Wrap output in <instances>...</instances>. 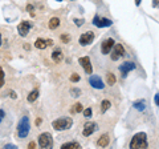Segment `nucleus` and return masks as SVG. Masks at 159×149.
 Instances as JSON below:
<instances>
[{
	"label": "nucleus",
	"instance_id": "nucleus-30",
	"mask_svg": "<svg viewBox=\"0 0 159 149\" xmlns=\"http://www.w3.org/2000/svg\"><path fill=\"white\" fill-rule=\"evenodd\" d=\"M154 103H155L156 106H159V92L156 93L155 96H154Z\"/></svg>",
	"mask_w": 159,
	"mask_h": 149
},
{
	"label": "nucleus",
	"instance_id": "nucleus-16",
	"mask_svg": "<svg viewBox=\"0 0 159 149\" xmlns=\"http://www.w3.org/2000/svg\"><path fill=\"white\" fill-rule=\"evenodd\" d=\"M64 59V53L62 51H61V48H54L52 52V60L54 61V63H61Z\"/></svg>",
	"mask_w": 159,
	"mask_h": 149
},
{
	"label": "nucleus",
	"instance_id": "nucleus-37",
	"mask_svg": "<svg viewBox=\"0 0 159 149\" xmlns=\"http://www.w3.org/2000/svg\"><path fill=\"white\" fill-rule=\"evenodd\" d=\"M34 146H36V144H34V142H33V141H32V142H29L28 148H31V149H32V148H34Z\"/></svg>",
	"mask_w": 159,
	"mask_h": 149
},
{
	"label": "nucleus",
	"instance_id": "nucleus-13",
	"mask_svg": "<svg viewBox=\"0 0 159 149\" xmlns=\"http://www.w3.org/2000/svg\"><path fill=\"white\" fill-rule=\"evenodd\" d=\"M31 28H32V24L29 23V21L24 20V21H21V23L17 25V32H19V35H20L21 37H25L26 35L29 33Z\"/></svg>",
	"mask_w": 159,
	"mask_h": 149
},
{
	"label": "nucleus",
	"instance_id": "nucleus-41",
	"mask_svg": "<svg viewBox=\"0 0 159 149\" xmlns=\"http://www.w3.org/2000/svg\"><path fill=\"white\" fill-rule=\"evenodd\" d=\"M0 45H1V35H0Z\"/></svg>",
	"mask_w": 159,
	"mask_h": 149
},
{
	"label": "nucleus",
	"instance_id": "nucleus-10",
	"mask_svg": "<svg viewBox=\"0 0 159 149\" xmlns=\"http://www.w3.org/2000/svg\"><path fill=\"white\" fill-rule=\"evenodd\" d=\"M114 44H115V40L113 39V37H107V39H105L102 41V44H101V52L103 53V55H109L111 51V48L114 47Z\"/></svg>",
	"mask_w": 159,
	"mask_h": 149
},
{
	"label": "nucleus",
	"instance_id": "nucleus-26",
	"mask_svg": "<svg viewBox=\"0 0 159 149\" xmlns=\"http://www.w3.org/2000/svg\"><path fill=\"white\" fill-rule=\"evenodd\" d=\"M4 77H5V73H4V71H3V68L0 67V88L4 85Z\"/></svg>",
	"mask_w": 159,
	"mask_h": 149
},
{
	"label": "nucleus",
	"instance_id": "nucleus-1",
	"mask_svg": "<svg viewBox=\"0 0 159 149\" xmlns=\"http://www.w3.org/2000/svg\"><path fill=\"white\" fill-rule=\"evenodd\" d=\"M29 130H31V121H29V116L28 114H24L20 119V121L17 122V128H16V135L19 138H25L28 137Z\"/></svg>",
	"mask_w": 159,
	"mask_h": 149
},
{
	"label": "nucleus",
	"instance_id": "nucleus-11",
	"mask_svg": "<svg viewBox=\"0 0 159 149\" xmlns=\"http://www.w3.org/2000/svg\"><path fill=\"white\" fill-rule=\"evenodd\" d=\"M78 63H80V65H82L84 71L86 72L87 74L93 73V65H92V60H90L89 56H84V57H80V59H78Z\"/></svg>",
	"mask_w": 159,
	"mask_h": 149
},
{
	"label": "nucleus",
	"instance_id": "nucleus-2",
	"mask_svg": "<svg viewBox=\"0 0 159 149\" xmlns=\"http://www.w3.org/2000/svg\"><path fill=\"white\" fill-rule=\"evenodd\" d=\"M147 146H148V141H147V136H146L145 132L135 133L129 144V148H131V149H146Z\"/></svg>",
	"mask_w": 159,
	"mask_h": 149
},
{
	"label": "nucleus",
	"instance_id": "nucleus-40",
	"mask_svg": "<svg viewBox=\"0 0 159 149\" xmlns=\"http://www.w3.org/2000/svg\"><path fill=\"white\" fill-rule=\"evenodd\" d=\"M16 96H17V95H16L15 92H11V97H12V98H16Z\"/></svg>",
	"mask_w": 159,
	"mask_h": 149
},
{
	"label": "nucleus",
	"instance_id": "nucleus-9",
	"mask_svg": "<svg viewBox=\"0 0 159 149\" xmlns=\"http://www.w3.org/2000/svg\"><path fill=\"white\" fill-rule=\"evenodd\" d=\"M93 24L95 27H98V28H105V27H110L113 24V21L107 17H100L98 15H95L93 17Z\"/></svg>",
	"mask_w": 159,
	"mask_h": 149
},
{
	"label": "nucleus",
	"instance_id": "nucleus-42",
	"mask_svg": "<svg viewBox=\"0 0 159 149\" xmlns=\"http://www.w3.org/2000/svg\"><path fill=\"white\" fill-rule=\"evenodd\" d=\"M57 1H62V0H57Z\"/></svg>",
	"mask_w": 159,
	"mask_h": 149
},
{
	"label": "nucleus",
	"instance_id": "nucleus-36",
	"mask_svg": "<svg viewBox=\"0 0 159 149\" xmlns=\"http://www.w3.org/2000/svg\"><path fill=\"white\" fill-rule=\"evenodd\" d=\"M24 49L31 51V45H29V44H24Z\"/></svg>",
	"mask_w": 159,
	"mask_h": 149
},
{
	"label": "nucleus",
	"instance_id": "nucleus-19",
	"mask_svg": "<svg viewBox=\"0 0 159 149\" xmlns=\"http://www.w3.org/2000/svg\"><path fill=\"white\" fill-rule=\"evenodd\" d=\"M34 47H36L37 49H45L48 45H47V41H45V39H41V37H39V39H36V41H34Z\"/></svg>",
	"mask_w": 159,
	"mask_h": 149
},
{
	"label": "nucleus",
	"instance_id": "nucleus-43",
	"mask_svg": "<svg viewBox=\"0 0 159 149\" xmlns=\"http://www.w3.org/2000/svg\"><path fill=\"white\" fill-rule=\"evenodd\" d=\"M72 1H73V0H72Z\"/></svg>",
	"mask_w": 159,
	"mask_h": 149
},
{
	"label": "nucleus",
	"instance_id": "nucleus-39",
	"mask_svg": "<svg viewBox=\"0 0 159 149\" xmlns=\"http://www.w3.org/2000/svg\"><path fill=\"white\" fill-rule=\"evenodd\" d=\"M140 1H142V0H135V5H137V7H139V5H140Z\"/></svg>",
	"mask_w": 159,
	"mask_h": 149
},
{
	"label": "nucleus",
	"instance_id": "nucleus-12",
	"mask_svg": "<svg viewBox=\"0 0 159 149\" xmlns=\"http://www.w3.org/2000/svg\"><path fill=\"white\" fill-rule=\"evenodd\" d=\"M98 125L95 124V122L93 121H87L84 124V129H82V136H85V137H89L90 135H93V133L97 130Z\"/></svg>",
	"mask_w": 159,
	"mask_h": 149
},
{
	"label": "nucleus",
	"instance_id": "nucleus-33",
	"mask_svg": "<svg viewBox=\"0 0 159 149\" xmlns=\"http://www.w3.org/2000/svg\"><path fill=\"white\" fill-rule=\"evenodd\" d=\"M33 9H34V7L32 4H28L26 5V11H29V12H33Z\"/></svg>",
	"mask_w": 159,
	"mask_h": 149
},
{
	"label": "nucleus",
	"instance_id": "nucleus-25",
	"mask_svg": "<svg viewBox=\"0 0 159 149\" xmlns=\"http://www.w3.org/2000/svg\"><path fill=\"white\" fill-rule=\"evenodd\" d=\"M70 93H72V96H73V97H78V96L81 95V90H80L78 88H72Z\"/></svg>",
	"mask_w": 159,
	"mask_h": 149
},
{
	"label": "nucleus",
	"instance_id": "nucleus-31",
	"mask_svg": "<svg viewBox=\"0 0 159 149\" xmlns=\"http://www.w3.org/2000/svg\"><path fill=\"white\" fill-rule=\"evenodd\" d=\"M4 117H5V112L3 111V109H0V124L3 122V120H4Z\"/></svg>",
	"mask_w": 159,
	"mask_h": 149
},
{
	"label": "nucleus",
	"instance_id": "nucleus-18",
	"mask_svg": "<svg viewBox=\"0 0 159 149\" xmlns=\"http://www.w3.org/2000/svg\"><path fill=\"white\" fill-rule=\"evenodd\" d=\"M60 23H61L60 19L54 16V17H52V19L49 20V23H48V27H49L50 29H56V28H58V27H60Z\"/></svg>",
	"mask_w": 159,
	"mask_h": 149
},
{
	"label": "nucleus",
	"instance_id": "nucleus-32",
	"mask_svg": "<svg viewBox=\"0 0 159 149\" xmlns=\"http://www.w3.org/2000/svg\"><path fill=\"white\" fill-rule=\"evenodd\" d=\"M4 148H8V149H15V148H17V146H16V145H12V144H5Z\"/></svg>",
	"mask_w": 159,
	"mask_h": 149
},
{
	"label": "nucleus",
	"instance_id": "nucleus-22",
	"mask_svg": "<svg viewBox=\"0 0 159 149\" xmlns=\"http://www.w3.org/2000/svg\"><path fill=\"white\" fill-rule=\"evenodd\" d=\"M82 111H84L82 104L81 103H77V104H74L73 109H72V113H80V112H82Z\"/></svg>",
	"mask_w": 159,
	"mask_h": 149
},
{
	"label": "nucleus",
	"instance_id": "nucleus-23",
	"mask_svg": "<svg viewBox=\"0 0 159 149\" xmlns=\"http://www.w3.org/2000/svg\"><path fill=\"white\" fill-rule=\"evenodd\" d=\"M106 77H107V84L109 85H114L115 84V76H114V73H111V72H109L107 74H106Z\"/></svg>",
	"mask_w": 159,
	"mask_h": 149
},
{
	"label": "nucleus",
	"instance_id": "nucleus-5",
	"mask_svg": "<svg viewBox=\"0 0 159 149\" xmlns=\"http://www.w3.org/2000/svg\"><path fill=\"white\" fill-rule=\"evenodd\" d=\"M94 37H95L94 32L87 31V32H85V33H82L81 36H80L78 43H80V45H82V47H86V45H90L93 41H94Z\"/></svg>",
	"mask_w": 159,
	"mask_h": 149
},
{
	"label": "nucleus",
	"instance_id": "nucleus-7",
	"mask_svg": "<svg viewBox=\"0 0 159 149\" xmlns=\"http://www.w3.org/2000/svg\"><path fill=\"white\" fill-rule=\"evenodd\" d=\"M135 68H137V65H135L134 61H125V63H122L121 65H119V72H121L122 77H126L127 73L134 71Z\"/></svg>",
	"mask_w": 159,
	"mask_h": 149
},
{
	"label": "nucleus",
	"instance_id": "nucleus-20",
	"mask_svg": "<svg viewBox=\"0 0 159 149\" xmlns=\"http://www.w3.org/2000/svg\"><path fill=\"white\" fill-rule=\"evenodd\" d=\"M111 108V103L109 100H102V103H101V113H105L107 109Z\"/></svg>",
	"mask_w": 159,
	"mask_h": 149
},
{
	"label": "nucleus",
	"instance_id": "nucleus-38",
	"mask_svg": "<svg viewBox=\"0 0 159 149\" xmlns=\"http://www.w3.org/2000/svg\"><path fill=\"white\" fill-rule=\"evenodd\" d=\"M40 124H41V119H36V125L39 127Z\"/></svg>",
	"mask_w": 159,
	"mask_h": 149
},
{
	"label": "nucleus",
	"instance_id": "nucleus-4",
	"mask_svg": "<svg viewBox=\"0 0 159 149\" xmlns=\"http://www.w3.org/2000/svg\"><path fill=\"white\" fill-rule=\"evenodd\" d=\"M39 146L42 149H49L53 146V138H52V135L48 132H44L39 136Z\"/></svg>",
	"mask_w": 159,
	"mask_h": 149
},
{
	"label": "nucleus",
	"instance_id": "nucleus-28",
	"mask_svg": "<svg viewBox=\"0 0 159 149\" xmlns=\"http://www.w3.org/2000/svg\"><path fill=\"white\" fill-rule=\"evenodd\" d=\"M60 39H61V41H62V43H69V41H70V36H69V35H66V33L61 35Z\"/></svg>",
	"mask_w": 159,
	"mask_h": 149
},
{
	"label": "nucleus",
	"instance_id": "nucleus-17",
	"mask_svg": "<svg viewBox=\"0 0 159 149\" xmlns=\"http://www.w3.org/2000/svg\"><path fill=\"white\" fill-rule=\"evenodd\" d=\"M80 148H81V144L77 142V141H68V142L61 145V149H80Z\"/></svg>",
	"mask_w": 159,
	"mask_h": 149
},
{
	"label": "nucleus",
	"instance_id": "nucleus-8",
	"mask_svg": "<svg viewBox=\"0 0 159 149\" xmlns=\"http://www.w3.org/2000/svg\"><path fill=\"white\" fill-rule=\"evenodd\" d=\"M89 84L94 89H103L105 88V84H103L102 79L100 76H97V74H89Z\"/></svg>",
	"mask_w": 159,
	"mask_h": 149
},
{
	"label": "nucleus",
	"instance_id": "nucleus-14",
	"mask_svg": "<svg viewBox=\"0 0 159 149\" xmlns=\"http://www.w3.org/2000/svg\"><path fill=\"white\" fill-rule=\"evenodd\" d=\"M109 144H110V137H109L107 133H105V135H102L97 140L95 145H97L98 148H106V146H109Z\"/></svg>",
	"mask_w": 159,
	"mask_h": 149
},
{
	"label": "nucleus",
	"instance_id": "nucleus-3",
	"mask_svg": "<svg viewBox=\"0 0 159 149\" xmlns=\"http://www.w3.org/2000/svg\"><path fill=\"white\" fill-rule=\"evenodd\" d=\"M73 125V119L72 117H61V119H57L52 122V127L54 130L57 132H62V130H66Z\"/></svg>",
	"mask_w": 159,
	"mask_h": 149
},
{
	"label": "nucleus",
	"instance_id": "nucleus-6",
	"mask_svg": "<svg viewBox=\"0 0 159 149\" xmlns=\"http://www.w3.org/2000/svg\"><path fill=\"white\" fill-rule=\"evenodd\" d=\"M110 52H111L110 53L111 60L117 61L119 57H122V56L125 55V48H123V45L122 44H114V47L111 48Z\"/></svg>",
	"mask_w": 159,
	"mask_h": 149
},
{
	"label": "nucleus",
	"instance_id": "nucleus-35",
	"mask_svg": "<svg viewBox=\"0 0 159 149\" xmlns=\"http://www.w3.org/2000/svg\"><path fill=\"white\" fill-rule=\"evenodd\" d=\"M153 7H159V0H153Z\"/></svg>",
	"mask_w": 159,
	"mask_h": 149
},
{
	"label": "nucleus",
	"instance_id": "nucleus-15",
	"mask_svg": "<svg viewBox=\"0 0 159 149\" xmlns=\"http://www.w3.org/2000/svg\"><path fill=\"white\" fill-rule=\"evenodd\" d=\"M132 108L139 111V112L146 111V108H147V101H146L145 98H140V100L134 101V103H132Z\"/></svg>",
	"mask_w": 159,
	"mask_h": 149
},
{
	"label": "nucleus",
	"instance_id": "nucleus-24",
	"mask_svg": "<svg viewBox=\"0 0 159 149\" xmlns=\"http://www.w3.org/2000/svg\"><path fill=\"white\" fill-rule=\"evenodd\" d=\"M82 114H84V117L85 119H90V117H92V114H93V111H92V108H86V109H84V111H82Z\"/></svg>",
	"mask_w": 159,
	"mask_h": 149
},
{
	"label": "nucleus",
	"instance_id": "nucleus-21",
	"mask_svg": "<svg viewBox=\"0 0 159 149\" xmlns=\"http://www.w3.org/2000/svg\"><path fill=\"white\" fill-rule=\"evenodd\" d=\"M37 97H39V90H37V89H33V90H32V92L28 95V97H26V98H28L29 103H33V101L37 100Z\"/></svg>",
	"mask_w": 159,
	"mask_h": 149
},
{
	"label": "nucleus",
	"instance_id": "nucleus-34",
	"mask_svg": "<svg viewBox=\"0 0 159 149\" xmlns=\"http://www.w3.org/2000/svg\"><path fill=\"white\" fill-rule=\"evenodd\" d=\"M45 41H47V45H48V47L53 45V40H52V39H48V40H45Z\"/></svg>",
	"mask_w": 159,
	"mask_h": 149
},
{
	"label": "nucleus",
	"instance_id": "nucleus-29",
	"mask_svg": "<svg viewBox=\"0 0 159 149\" xmlns=\"http://www.w3.org/2000/svg\"><path fill=\"white\" fill-rule=\"evenodd\" d=\"M84 23H85L84 19H74V24H76L77 27H81Z\"/></svg>",
	"mask_w": 159,
	"mask_h": 149
},
{
	"label": "nucleus",
	"instance_id": "nucleus-27",
	"mask_svg": "<svg viewBox=\"0 0 159 149\" xmlns=\"http://www.w3.org/2000/svg\"><path fill=\"white\" fill-rule=\"evenodd\" d=\"M80 80H81V77H80L78 73H73L70 76V81L72 82H77V81H80Z\"/></svg>",
	"mask_w": 159,
	"mask_h": 149
}]
</instances>
